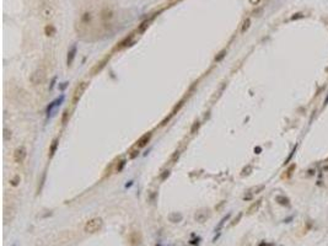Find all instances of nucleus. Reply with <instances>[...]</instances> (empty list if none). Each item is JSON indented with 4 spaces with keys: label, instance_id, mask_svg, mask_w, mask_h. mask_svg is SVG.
I'll return each mask as SVG.
<instances>
[{
    "label": "nucleus",
    "instance_id": "f257e3e1",
    "mask_svg": "<svg viewBox=\"0 0 328 246\" xmlns=\"http://www.w3.org/2000/svg\"><path fill=\"white\" fill-rule=\"evenodd\" d=\"M102 225H103V220L98 217H95V218H91L90 220L86 221V224L84 226V230L88 234H93V233L98 231L101 228H102Z\"/></svg>",
    "mask_w": 328,
    "mask_h": 246
},
{
    "label": "nucleus",
    "instance_id": "f03ea898",
    "mask_svg": "<svg viewBox=\"0 0 328 246\" xmlns=\"http://www.w3.org/2000/svg\"><path fill=\"white\" fill-rule=\"evenodd\" d=\"M39 15L43 20L49 21L54 17V8L48 1H43L39 5Z\"/></svg>",
    "mask_w": 328,
    "mask_h": 246
},
{
    "label": "nucleus",
    "instance_id": "7ed1b4c3",
    "mask_svg": "<svg viewBox=\"0 0 328 246\" xmlns=\"http://www.w3.org/2000/svg\"><path fill=\"white\" fill-rule=\"evenodd\" d=\"M87 87V82L86 81H81L76 85L75 90H74V94H73V104H76L77 101H79L81 99L82 94L85 92V90Z\"/></svg>",
    "mask_w": 328,
    "mask_h": 246
},
{
    "label": "nucleus",
    "instance_id": "20e7f679",
    "mask_svg": "<svg viewBox=\"0 0 328 246\" xmlns=\"http://www.w3.org/2000/svg\"><path fill=\"white\" fill-rule=\"evenodd\" d=\"M26 156H27V150H26V148L23 145H21V147L15 149V152H14V160H15V163L22 164L23 161L26 160Z\"/></svg>",
    "mask_w": 328,
    "mask_h": 246
},
{
    "label": "nucleus",
    "instance_id": "39448f33",
    "mask_svg": "<svg viewBox=\"0 0 328 246\" xmlns=\"http://www.w3.org/2000/svg\"><path fill=\"white\" fill-rule=\"evenodd\" d=\"M44 80H46V73L42 69L34 70L31 75V81H32V84H34V85H41V84L44 82Z\"/></svg>",
    "mask_w": 328,
    "mask_h": 246
},
{
    "label": "nucleus",
    "instance_id": "423d86ee",
    "mask_svg": "<svg viewBox=\"0 0 328 246\" xmlns=\"http://www.w3.org/2000/svg\"><path fill=\"white\" fill-rule=\"evenodd\" d=\"M150 138H151V133H150V132H147V133H145L143 137H140V139L136 142V147H138V148H144L146 144L149 143V140H150Z\"/></svg>",
    "mask_w": 328,
    "mask_h": 246
},
{
    "label": "nucleus",
    "instance_id": "0eeeda50",
    "mask_svg": "<svg viewBox=\"0 0 328 246\" xmlns=\"http://www.w3.org/2000/svg\"><path fill=\"white\" fill-rule=\"evenodd\" d=\"M112 17H113V13H112V10H110V9H105V10H102V13H101V19H102L103 21L111 20Z\"/></svg>",
    "mask_w": 328,
    "mask_h": 246
},
{
    "label": "nucleus",
    "instance_id": "6e6552de",
    "mask_svg": "<svg viewBox=\"0 0 328 246\" xmlns=\"http://www.w3.org/2000/svg\"><path fill=\"white\" fill-rule=\"evenodd\" d=\"M204 211H200V212H198L195 214V219L199 221V223H204V221L209 218V214H206V213H203Z\"/></svg>",
    "mask_w": 328,
    "mask_h": 246
},
{
    "label": "nucleus",
    "instance_id": "1a4fd4ad",
    "mask_svg": "<svg viewBox=\"0 0 328 246\" xmlns=\"http://www.w3.org/2000/svg\"><path fill=\"white\" fill-rule=\"evenodd\" d=\"M249 26H251V20L248 19H244L243 21H242V25H241V33H244L247 31V30L249 28Z\"/></svg>",
    "mask_w": 328,
    "mask_h": 246
},
{
    "label": "nucleus",
    "instance_id": "9d476101",
    "mask_svg": "<svg viewBox=\"0 0 328 246\" xmlns=\"http://www.w3.org/2000/svg\"><path fill=\"white\" fill-rule=\"evenodd\" d=\"M44 33H46V36H48V37L53 36V35L55 33V28H54V26H53V25H47V26L44 27Z\"/></svg>",
    "mask_w": 328,
    "mask_h": 246
},
{
    "label": "nucleus",
    "instance_id": "9b49d317",
    "mask_svg": "<svg viewBox=\"0 0 328 246\" xmlns=\"http://www.w3.org/2000/svg\"><path fill=\"white\" fill-rule=\"evenodd\" d=\"M261 203H262V201H257L256 203H253V204L248 208V213H253V212L257 211V209L259 208V206H261Z\"/></svg>",
    "mask_w": 328,
    "mask_h": 246
},
{
    "label": "nucleus",
    "instance_id": "f8f14e48",
    "mask_svg": "<svg viewBox=\"0 0 328 246\" xmlns=\"http://www.w3.org/2000/svg\"><path fill=\"white\" fill-rule=\"evenodd\" d=\"M11 137H13V133H11V130H9L8 128L4 129V140H10Z\"/></svg>",
    "mask_w": 328,
    "mask_h": 246
},
{
    "label": "nucleus",
    "instance_id": "ddd939ff",
    "mask_svg": "<svg viewBox=\"0 0 328 246\" xmlns=\"http://www.w3.org/2000/svg\"><path fill=\"white\" fill-rule=\"evenodd\" d=\"M149 23H150V20H146V21H144V22H143L141 25L139 26V31H140V32H144L145 30H146V28L149 27Z\"/></svg>",
    "mask_w": 328,
    "mask_h": 246
},
{
    "label": "nucleus",
    "instance_id": "4468645a",
    "mask_svg": "<svg viewBox=\"0 0 328 246\" xmlns=\"http://www.w3.org/2000/svg\"><path fill=\"white\" fill-rule=\"evenodd\" d=\"M20 180H21L20 175H15L14 178L10 180V182H11V185H13V186H17V185H19V182H20Z\"/></svg>",
    "mask_w": 328,
    "mask_h": 246
},
{
    "label": "nucleus",
    "instance_id": "2eb2a0df",
    "mask_svg": "<svg viewBox=\"0 0 328 246\" xmlns=\"http://www.w3.org/2000/svg\"><path fill=\"white\" fill-rule=\"evenodd\" d=\"M225 56H226V49H223L221 52L219 53V56H218V57H215V62H220V61H221V59H223Z\"/></svg>",
    "mask_w": 328,
    "mask_h": 246
},
{
    "label": "nucleus",
    "instance_id": "dca6fc26",
    "mask_svg": "<svg viewBox=\"0 0 328 246\" xmlns=\"http://www.w3.org/2000/svg\"><path fill=\"white\" fill-rule=\"evenodd\" d=\"M249 4L253 5V6H258V5H261L262 3H263V0H248Z\"/></svg>",
    "mask_w": 328,
    "mask_h": 246
},
{
    "label": "nucleus",
    "instance_id": "f3484780",
    "mask_svg": "<svg viewBox=\"0 0 328 246\" xmlns=\"http://www.w3.org/2000/svg\"><path fill=\"white\" fill-rule=\"evenodd\" d=\"M55 148H57V140H54V142H53L52 147H51V155H53V154H54V152H55Z\"/></svg>",
    "mask_w": 328,
    "mask_h": 246
}]
</instances>
